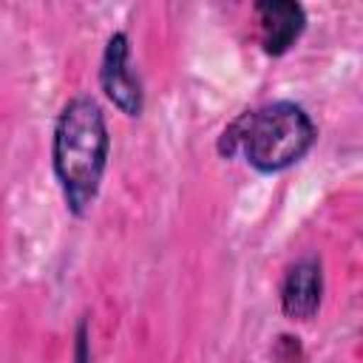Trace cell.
<instances>
[{"instance_id":"cell-4","label":"cell","mask_w":363,"mask_h":363,"mask_svg":"<svg viewBox=\"0 0 363 363\" xmlns=\"http://www.w3.org/2000/svg\"><path fill=\"white\" fill-rule=\"evenodd\" d=\"M255 20L261 31V45L267 54H284L303 31L306 14L292 0H264L255 3Z\"/></svg>"},{"instance_id":"cell-3","label":"cell","mask_w":363,"mask_h":363,"mask_svg":"<svg viewBox=\"0 0 363 363\" xmlns=\"http://www.w3.org/2000/svg\"><path fill=\"white\" fill-rule=\"evenodd\" d=\"M99 82H102V91L108 94V99L122 113L136 116L142 111V88L128 68V37L122 31H116L105 45Z\"/></svg>"},{"instance_id":"cell-1","label":"cell","mask_w":363,"mask_h":363,"mask_svg":"<svg viewBox=\"0 0 363 363\" xmlns=\"http://www.w3.org/2000/svg\"><path fill=\"white\" fill-rule=\"evenodd\" d=\"M108 147L111 139L102 108L91 96L71 99L54 128V173L74 216H85L94 204L105 173Z\"/></svg>"},{"instance_id":"cell-5","label":"cell","mask_w":363,"mask_h":363,"mask_svg":"<svg viewBox=\"0 0 363 363\" xmlns=\"http://www.w3.org/2000/svg\"><path fill=\"white\" fill-rule=\"evenodd\" d=\"M320 292H323V275L320 264L315 258L298 261L281 286V309L292 320H309L318 306H320Z\"/></svg>"},{"instance_id":"cell-6","label":"cell","mask_w":363,"mask_h":363,"mask_svg":"<svg viewBox=\"0 0 363 363\" xmlns=\"http://www.w3.org/2000/svg\"><path fill=\"white\" fill-rule=\"evenodd\" d=\"M77 363H88V340H85V323L79 326V335H77Z\"/></svg>"},{"instance_id":"cell-2","label":"cell","mask_w":363,"mask_h":363,"mask_svg":"<svg viewBox=\"0 0 363 363\" xmlns=\"http://www.w3.org/2000/svg\"><path fill=\"white\" fill-rule=\"evenodd\" d=\"M315 142L309 113L295 102H272L238 116L221 136V153L244 150L247 162L264 173L295 164Z\"/></svg>"}]
</instances>
